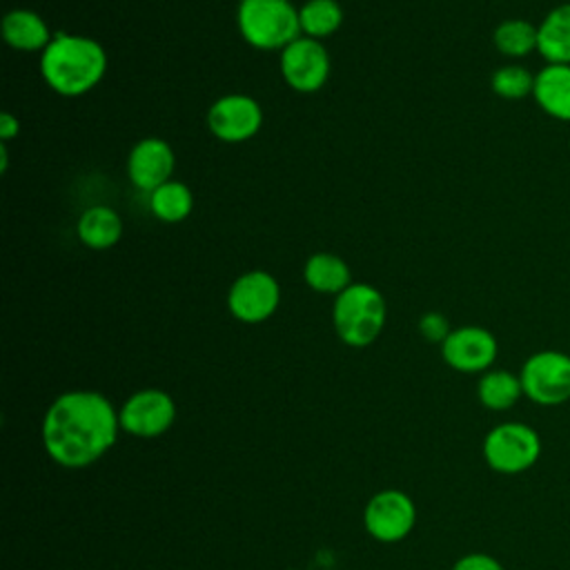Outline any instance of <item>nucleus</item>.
<instances>
[{
	"label": "nucleus",
	"mask_w": 570,
	"mask_h": 570,
	"mask_svg": "<svg viewBox=\"0 0 570 570\" xmlns=\"http://www.w3.org/2000/svg\"><path fill=\"white\" fill-rule=\"evenodd\" d=\"M120 432L118 410L96 390L62 392L42 416V448L69 470H82L105 456Z\"/></svg>",
	"instance_id": "obj_1"
},
{
	"label": "nucleus",
	"mask_w": 570,
	"mask_h": 570,
	"mask_svg": "<svg viewBox=\"0 0 570 570\" xmlns=\"http://www.w3.org/2000/svg\"><path fill=\"white\" fill-rule=\"evenodd\" d=\"M107 71V53L100 42L78 33H56L40 56L45 82L62 96H80L94 89Z\"/></svg>",
	"instance_id": "obj_2"
},
{
	"label": "nucleus",
	"mask_w": 570,
	"mask_h": 570,
	"mask_svg": "<svg viewBox=\"0 0 570 570\" xmlns=\"http://www.w3.org/2000/svg\"><path fill=\"white\" fill-rule=\"evenodd\" d=\"M332 323L338 338L350 347L374 343L385 325V301L381 292L367 283H352L336 294Z\"/></svg>",
	"instance_id": "obj_3"
},
{
	"label": "nucleus",
	"mask_w": 570,
	"mask_h": 570,
	"mask_svg": "<svg viewBox=\"0 0 570 570\" xmlns=\"http://www.w3.org/2000/svg\"><path fill=\"white\" fill-rule=\"evenodd\" d=\"M238 29L256 49H285L301 33L298 9L289 0H240Z\"/></svg>",
	"instance_id": "obj_4"
},
{
	"label": "nucleus",
	"mask_w": 570,
	"mask_h": 570,
	"mask_svg": "<svg viewBox=\"0 0 570 570\" xmlns=\"http://www.w3.org/2000/svg\"><path fill=\"white\" fill-rule=\"evenodd\" d=\"M483 459L499 474H519L530 470L541 456L537 430L521 421L494 425L483 439Z\"/></svg>",
	"instance_id": "obj_5"
},
{
	"label": "nucleus",
	"mask_w": 570,
	"mask_h": 570,
	"mask_svg": "<svg viewBox=\"0 0 570 570\" xmlns=\"http://www.w3.org/2000/svg\"><path fill=\"white\" fill-rule=\"evenodd\" d=\"M523 396L537 405H561L570 399V354L541 350L525 358L519 372Z\"/></svg>",
	"instance_id": "obj_6"
},
{
	"label": "nucleus",
	"mask_w": 570,
	"mask_h": 570,
	"mask_svg": "<svg viewBox=\"0 0 570 570\" xmlns=\"http://www.w3.org/2000/svg\"><path fill=\"white\" fill-rule=\"evenodd\" d=\"M118 421L120 430L136 439H156L174 425L176 403L165 390L145 387L120 405Z\"/></svg>",
	"instance_id": "obj_7"
},
{
	"label": "nucleus",
	"mask_w": 570,
	"mask_h": 570,
	"mask_svg": "<svg viewBox=\"0 0 570 570\" xmlns=\"http://www.w3.org/2000/svg\"><path fill=\"white\" fill-rule=\"evenodd\" d=\"M416 523V505L401 490H381L365 503L363 525L374 541H403Z\"/></svg>",
	"instance_id": "obj_8"
},
{
	"label": "nucleus",
	"mask_w": 570,
	"mask_h": 570,
	"mask_svg": "<svg viewBox=\"0 0 570 570\" xmlns=\"http://www.w3.org/2000/svg\"><path fill=\"white\" fill-rule=\"evenodd\" d=\"M278 301L281 287L276 278L263 269L240 274L227 292V307L232 316L243 323L267 321L276 312Z\"/></svg>",
	"instance_id": "obj_9"
},
{
	"label": "nucleus",
	"mask_w": 570,
	"mask_h": 570,
	"mask_svg": "<svg viewBox=\"0 0 570 570\" xmlns=\"http://www.w3.org/2000/svg\"><path fill=\"white\" fill-rule=\"evenodd\" d=\"M499 343L494 334L479 325H463L454 327L448 338L441 343V356L443 361L465 374L488 372L492 363L497 361Z\"/></svg>",
	"instance_id": "obj_10"
},
{
	"label": "nucleus",
	"mask_w": 570,
	"mask_h": 570,
	"mask_svg": "<svg viewBox=\"0 0 570 570\" xmlns=\"http://www.w3.org/2000/svg\"><path fill=\"white\" fill-rule=\"evenodd\" d=\"M281 73L292 89L312 94L327 80L330 56L318 40L298 36L281 51Z\"/></svg>",
	"instance_id": "obj_11"
},
{
	"label": "nucleus",
	"mask_w": 570,
	"mask_h": 570,
	"mask_svg": "<svg viewBox=\"0 0 570 570\" xmlns=\"http://www.w3.org/2000/svg\"><path fill=\"white\" fill-rule=\"evenodd\" d=\"M209 131L225 142H243L263 125L261 105L245 94H227L207 111Z\"/></svg>",
	"instance_id": "obj_12"
},
{
	"label": "nucleus",
	"mask_w": 570,
	"mask_h": 570,
	"mask_svg": "<svg viewBox=\"0 0 570 570\" xmlns=\"http://www.w3.org/2000/svg\"><path fill=\"white\" fill-rule=\"evenodd\" d=\"M176 158L171 147L160 140V138H142L138 140L127 158V171L129 180L142 189V191H154L163 183L171 178Z\"/></svg>",
	"instance_id": "obj_13"
},
{
	"label": "nucleus",
	"mask_w": 570,
	"mask_h": 570,
	"mask_svg": "<svg viewBox=\"0 0 570 570\" xmlns=\"http://www.w3.org/2000/svg\"><path fill=\"white\" fill-rule=\"evenodd\" d=\"M532 98L550 118L570 122V65H546L537 71Z\"/></svg>",
	"instance_id": "obj_14"
},
{
	"label": "nucleus",
	"mask_w": 570,
	"mask_h": 570,
	"mask_svg": "<svg viewBox=\"0 0 570 570\" xmlns=\"http://www.w3.org/2000/svg\"><path fill=\"white\" fill-rule=\"evenodd\" d=\"M537 51L548 65H570V2L552 7L537 24Z\"/></svg>",
	"instance_id": "obj_15"
},
{
	"label": "nucleus",
	"mask_w": 570,
	"mask_h": 570,
	"mask_svg": "<svg viewBox=\"0 0 570 570\" xmlns=\"http://www.w3.org/2000/svg\"><path fill=\"white\" fill-rule=\"evenodd\" d=\"M2 36L18 51H45L53 40L47 22L31 9L9 11L2 20Z\"/></svg>",
	"instance_id": "obj_16"
},
{
	"label": "nucleus",
	"mask_w": 570,
	"mask_h": 570,
	"mask_svg": "<svg viewBox=\"0 0 570 570\" xmlns=\"http://www.w3.org/2000/svg\"><path fill=\"white\" fill-rule=\"evenodd\" d=\"M78 238L91 249L114 247L122 236L120 216L107 205H94L78 218Z\"/></svg>",
	"instance_id": "obj_17"
},
{
	"label": "nucleus",
	"mask_w": 570,
	"mask_h": 570,
	"mask_svg": "<svg viewBox=\"0 0 570 570\" xmlns=\"http://www.w3.org/2000/svg\"><path fill=\"white\" fill-rule=\"evenodd\" d=\"M476 396L485 410L503 412L510 410L523 396V385L519 374L490 367L488 372L481 374L476 383Z\"/></svg>",
	"instance_id": "obj_18"
},
{
	"label": "nucleus",
	"mask_w": 570,
	"mask_h": 570,
	"mask_svg": "<svg viewBox=\"0 0 570 570\" xmlns=\"http://www.w3.org/2000/svg\"><path fill=\"white\" fill-rule=\"evenodd\" d=\"M305 283L321 294H341L350 283V267L343 258L330 252L312 254L303 267Z\"/></svg>",
	"instance_id": "obj_19"
},
{
	"label": "nucleus",
	"mask_w": 570,
	"mask_h": 570,
	"mask_svg": "<svg viewBox=\"0 0 570 570\" xmlns=\"http://www.w3.org/2000/svg\"><path fill=\"white\" fill-rule=\"evenodd\" d=\"M149 207L156 218L165 223H178L189 216L194 207V196L185 183L167 180L149 194Z\"/></svg>",
	"instance_id": "obj_20"
},
{
	"label": "nucleus",
	"mask_w": 570,
	"mask_h": 570,
	"mask_svg": "<svg viewBox=\"0 0 570 570\" xmlns=\"http://www.w3.org/2000/svg\"><path fill=\"white\" fill-rule=\"evenodd\" d=\"M492 40H494V47L503 56H508V58H523V56L537 51L539 33H537V24H532L530 20L510 18V20H503L494 29Z\"/></svg>",
	"instance_id": "obj_21"
},
{
	"label": "nucleus",
	"mask_w": 570,
	"mask_h": 570,
	"mask_svg": "<svg viewBox=\"0 0 570 570\" xmlns=\"http://www.w3.org/2000/svg\"><path fill=\"white\" fill-rule=\"evenodd\" d=\"M343 9L336 0H307L298 9L301 31L307 38H325L341 27Z\"/></svg>",
	"instance_id": "obj_22"
},
{
	"label": "nucleus",
	"mask_w": 570,
	"mask_h": 570,
	"mask_svg": "<svg viewBox=\"0 0 570 570\" xmlns=\"http://www.w3.org/2000/svg\"><path fill=\"white\" fill-rule=\"evenodd\" d=\"M492 91L505 100H521L532 96L534 73L521 65H503L492 73Z\"/></svg>",
	"instance_id": "obj_23"
},
{
	"label": "nucleus",
	"mask_w": 570,
	"mask_h": 570,
	"mask_svg": "<svg viewBox=\"0 0 570 570\" xmlns=\"http://www.w3.org/2000/svg\"><path fill=\"white\" fill-rule=\"evenodd\" d=\"M419 332H421V336H423L425 341L443 343L452 330H450L448 318H445L441 312H428V314H423L421 321H419Z\"/></svg>",
	"instance_id": "obj_24"
},
{
	"label": "nucleus",
	"mask_w": 570,
	"mask_h": 570,
	"mask_svg": "<svg viewBox=\"0 0 570 570\" xmlns=\"http://www.w3.org/2000/svg\"><path fill=\"white\" fill-rule=\"evenodd\" d=\"M452 570H505L499 559H494L488 552H468L459 557L452 566Z\"/></svg>",
	"instance_id": "obj_25"
},
{
	"label": "nucleus",
	"mask_w": 570,
	"mask_h": 570,
	"mask_svg": "<svg viewBox=\"0 0 570 570\" xmlns=\"http://www.w3.org/2000/svg\"><path fill=\"white\" fill-rule=\"evenodd\" d=\"M18 129H20L18 118L11 116L9 111H4V114L0 116V138H2V142L16 138V136H18Z\"/></svg>",
	"instance_id": "obj_26"
}]
</instances>
